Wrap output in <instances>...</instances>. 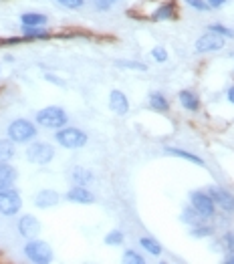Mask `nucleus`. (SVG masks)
<instances>
[{"instance_id": "obj_20", "label": "nucleus", "mask_w": 234, "mask_h": 264, "mask_svg": "<svg viewBox=\"0 0 234 264\" xmlns=\"http://www.w3.org/2000/svg\"><path fill=\"white\" fill-rule=\"evenodd\" d=\"M150 107L156 109V111H168L170 105H168V101L162 93H152L150 95Z\"/></svg>"}, {"instance_id": "obj_27", "label": "nucleus", "mask_w": 234, "mask_h": 264, "mask_svg": "<svg viewBox=\"0 0 234 264\" xmlns=\"http://www.w3.org/2000/svg\"><path fill=\"white\" fill-rule=\"evenodd\" d=\"M210 31H212V33H218V35H222V37H234V31H232V29H226V27H222V25H210Z\"/></svg>"}, {"instance_id": "obj_32", "label": "nucleus", "mask_w": 234, "mask_h": 264, "mask_svg": "<svg viewBox=\"0 0 234 264\" xmlns=\"http://www.w3.org/2000/svg\"><path fill=\"white\" fill-rule=\"evenodd\" d=\"M210 234H212V228H204V226H200V228H194V230H192V236H196V238L210 236Z\"/></svg>"}, {"instance_id": "obj_22", "label": "nucleus", "mask_w": 234, "mask_h": 264, "mask_svg": "<svg viewBox=\"0 0 234 264\" xmlns=\"http://www.w3.org/2000/svg\"><path fill=\"white\" fill-rule=\"evenodd\" d=\"M13 156H15L13 144H11V142H5V140H0V162H9Z\"/></svg>"}, {"instance_id": "obj_26", "label": "nucleus", "mask_w": 234, "mask_h": 264, "mask_svg": "<svg viewBox=\"0 0 234 264\" xmlns=\"http://www.w3.org/2000/svg\"><path fill=\"white\" fill-rule=\"evenodd\" d=\"M124 262H136V264H144V256L136 254L134 250H126V254H124Z\"/></svg>"}, {"instance_id": "obj_3", "label": "nucleus", "mask_w": 234, "mask_h": 264, "mask_svg": "<svg viewBox=\"0 0 234 264\" xmlns=\"http://www.w3.org/2000/svg\"><path fill=\"white\" fill-rule=\"evenodd\" d=\"M35 136H37V127L27 119H17L9 125V138L17 144H27L35 140Z\"/></svg>"}, {"instance_id": "obj_30", "label": "nucleus", "mask_w": 234, "mask_h": 264, "mask_svg": "<svg viewBox=\"0 0 234 264\" xmlns=\"http://www.w3.org/2000/svg\"><path fill=\"white\" fill-rule=\"evenodd\" d=\"M59 3L67 9H81L85 5V0H59Z\"/></svg>"}, {"instance_id": "obj_9", "label": "nucleus", "mask_w": 234, "mask_h": 264, "mask_svg": "<svg viewBox=\"0 0 234 264\" xmlns=\"http://www.w3.org/2000/svg\"><path fill=\"white\" fill-rule=\"evenodd\" d=\"M19 232H21L25 238H35V236H39V232H41V224H39V220H37L35 216L27 214V216H23V218L19 220Z\"/></svg>"}, {"instance_id": "obj_2", "label": "nucleus", "mask_w": 234, "mask_h": 264, "mask_svg": "<svg viewBox=\"0 0 234 264\" xmlns=\"http://www.w3.org/2000/svg\"><path fill=\"white\" fill-rule=\"evenodd\" d=\"M37 121L43 125V127H49V129H61L67 125L69 117L67 113L61 109V107H45L43 111L37 113Z\"/></svg>"}, {"instance_id": "obj_12", "label": "nucleus", "mask_w": 234, "mask_h": 264, "mask_svg": "<svg viewBox=\"0 0 234 264\" xmlns=\"http://www.w3.org/2000/svg\"><path fill=\"white\" fill-rule=\"evenodd\" d=\"M67 200L79 202V204H93V202H95V196H93L85 186H77V188H73V190L67 194Z\"/></svg>"}, {"instance_id": "obj_15", "label": "nucleus", "mask_w": 234, "mask_h": 264, "mask_svg": "<svg viewBox=\"0 0 234 264\" xmlns=\"http://www.w3.org/2000/svg\"><path fill=\"white\" fill-rule=\"evenodd\" d=\"M176 17H178V13H176V7H174L172 3L162 5V7L152 15L154 21H172V19H176Z\"/></svg>"}, {"instance_id": "obj_31", "label": "nucleus", "mask_w": 234, "mask_h": 264, "mask_svg": "<svg viewBox=\"0 0 234 264\" xmlns=\"http://www.w3.org/2000/svg\"><path fill=\"white\" fill-rule=\"evenodd\" d=\"M120 67H128V69H138V71H146V65L144 63H132V61H122L117 63Z\"/></svg>"}, {"instance_id": "obj_18", "label": "nucleus", "mask_w": 234, "mask_h": 264, "mask_svg": "<svg viewBox=\"0 0 234 264\" xmlns=\"http://www.w3.org/2000/svg\"><path fill=\"white\" fill-rule=\"evenodd\" d=\"M23 33H25V39L27 41H35V39H49V33L43 29V27H23Z\"/></svg>"}, {"instance_id": "obj_24", "label": "nucleus", "mask_w": 234, "mask_h": 264, "mask_svg": "<svg viewBox=\"0 0 234 264\" xmlns=\"http://www.w3.org/2000/svg\"><path fill=\"white\" fill-rule=\"evenodd\" d=\"M140 242H142V246H144L148 252H152V254H156V256H158V254H162V246H160L154 238H142Z\"/></svg>"}, {"instance_id": "obj_1", "label": "nucleus", "mask_w": 234, "mask_h": 264, "mask_svg": "<svg viewBox=\"0 0 234 264\" xmlns=\"http://www.w3.org/2000/svg\"><path fill=\"white\" fill-rule=\"evenodd\" d=\"M55 140L59 142V146L67 148V150H77V148H83L87 144V134H83L81 129H75V127H61L57 131Z\"/></svg>"}, {"instance_id": "obj_14", "label": "nucleus", "mask_w": 234, "mask_h": 264, "mask_svg": "<svg viewBox=\"0 0 234 264\" xmlns=\"http://www.w3.org/2000/svg\"><path fill=\"white\" fill-rule=\"evenodd\" d=\"M35 204H37L39 208H49V206H55V204H59V194H57V192H53V190H43V192H39V194H37Z\"/></svg>"}, {"instance_id": "obj_34", "label": "nucleus", "mask_w": 234, "mask_h": 264, "mask_svg": "<svg viewBox=\"0 0 234 264\" xmlns=\"http://www.w3.org/2000/svg\"><path fill=\"white\" fill-rule=\"evenodd\" d=\"M224 242H226V244H228V246L234 250V232H228V234L224 236Z\"/></svg>"}, {"instance_id": "obj_25", "label": "nucleus", "mask_w": 234, "mask_h": 264, "mask_svg": "<svg viewBox=\"0 0 234 264\" xmlns=\"http://www.w3.org/2000/svg\"><path fill=\"white\" fill-rule=\"evenodd\" d=\"M122 242H124V234H122L120 230H113V232H109V234L105 236V244H109V246L122 244Z\"/></svg>"}, {"instance_id": "obj_17", "label": "nucleus", "mask_w": 234, "mask_h": 264, "mask_svg": "<svg viewBox=\"0 0 234 264\" xmlns=\"http://www.w3.org/2000/svg\"><path fill=\"white\" fill-rule=\"evenodd\" d=\"M23 25L27 27H45L47 25V17L45 15H37V13H27L21 17Z\"/></svg>"}, {"instance_id": "obj_13", "label": "nucleus", "mask_w": 234, "mask_h": 264, "mask_svg": "<svg viewBox=\"0 0 234 264\" xmlns=\"http://www.w3.org/2000/svg\"><path fill=\"white\" fill-rule=\"evenodd\" d=\"M17 180V170L7 162H0V190H7Z\"/></svg>"}, {"instance_id": "obj_37", "label": "nucleus", "mask_w": 234, "mask_h": 264, "mask_svg": "<svg viewBox=\"0 0 234 264\" xmlns=\"http://www.w3.org/2000/svg\"><path fill=\"white\" fill-rule=\"evenodd\" d=\"M228 99H230V103H234V87L228 89Z\"/></svg>"}, {"instance_id": "obj_10", "label": "nucleus", "mask_w": 234, "mask_h": 264, "mask_svg": "<svg viewBox=\"0 0 234 264\" xmlns=\"http://www.w3.org/2000/svg\"><path fill=\"white\" fill-rule=\"evenodd\" d=\"M109 107L117 113V115H126L130 111V103H128V97L122 93V91H117L113 89L111 95H109Z\"/></svg>"}, {"instance_id": "obj_21", "label": "nucleus", "mask_w": 234, "mask_h": 264, "mask_svg": "<svg viewBox=\"0 0 234 264\" xmlns=\"http://www.w3.org/2000/svg\"><path fill=\"white\" fill-rule=\"evenodd\" d=\"M73 180H75L77 186H87L93 180V176H91V172H87L83 168H75L73 170Z\"/></svg>"}, {"instance_id": "obj_16", "label": "nucleus", "mask_w": 234, "mask_h": 264, "mask_svg": "<svg viewBox=\"0 0 234 264\" xmlns=\"http://www.w3.org/2000/svg\"><path fill=\"white\" fill-rule=\"evenodd\" d=\"M180 101L190 111H198L200 109V101H198V97L192 91H180Z\"/></svg>"}, {"instance_id": "obj_33", "label": "nucleus", "mask_w": 234, "mask_h": 264, "mask_svg": "<svg viewBox=\"0 0 234 264\" xmlns=\"http://www.w3.org/2000/svg\"><path fill=\"white\" fill-rule=\"evenodd\" d=\"M95 7H97L99 11H107V9L111 7V0H95Z\"/></svg>"}, {"instance_id": "obj_35", "label": "nucleus", "mask_w": 234, "mask_h": 264, "mask_svg": "<svg viewBox=\"0 0 234 264\" xmlns=\"http://www.w3.org/2000/svg\"><path fill=\"white\" fill-rule=\"evenodd\" d=\"M226 3V0H208V7L210 9H218V7H222Z\"/></svg>"}, {"instance_id": "obj_11", "label": "nucleus", "mask_w": 234, "mask_h": 264, "mask_svg": "<svg viewBox=\"0 0 234 264\" xmlns=\"http://www.w3.org/2000/svg\"><path fill=\"white\" fill-rule=\"evenodd\" d=\"M210 198L214 200V204H218L220 208H224V210H234V196L232 194H228V192H224V190H220V188H210Z\"/></svg>"}, {"instance_id": "obj_38", "label": "nucleus", "mask_w": 234, "mask_h": 264, "mask_svg": "<svg viewBox=\"0 0 234 264\" xmlns=\"http://www.w3.org/2000/svg\"><path fill=\"white\" fill-rule=\"evenodd\" d=\"M224 262H228V264H234V254H228V256L224 258Z\"/></svg>"}, {"instance_id": "obj_36", "label": "nucleus", "mask_w": 234, "mask_h": 264, "mask_svg": "<svg viewBox=\"0 0 234 264\" xmlns=\"http://www.w3.org/2000/svg\"><path fill=\"white\" fill-rule=\"evenodd\" d=\"M45 79H47V81H53V83H57V85H63V81L57 79V77H53V75H45Z\"/></svg>"}, {"instance_id": "obj_23", "label": "nucleus", "mask_w": 234, "mask_h": 264, "mask_svg": "<svg viewBox=\"0 0 234 264\" xmlns=\"http://www.w3.org/2000/svg\"><path fill=\"white\" fill-rule=\"evenodd\" d=\"M202 214H198L194 208H188V210H184V214H182V220L184 222H188V224H200L202 222Z\"/></svg>"}, {"instance_id": "obj_6", "label": "nucleus", "mask_w": 234, "mask_h": 264, "mask_svg": "<svg viewBox=\"0 0 234 264\" xmlns=\"http://www.w3.org/2000/svg\"><path fill=\"white\" fill-rule=\"evenodd\" d=\"M27 158H29V162H33V164L43 166V164H49V162L55 158V150H53V146H49V144H33V146L27 150Z\"/></svg>"}, {"instance_id": "obj_29", "label": "nucleus", "mask_w": 234, "mask_h": 264, "mask_svg": "<svg viewBox=\"0 0 234 264\" xmlns=\"http://www.w3.org/2000/svg\"><path fill=\"white\" fill-rule=\"evenodd\" d=\"M152 57H154L158 63H166V61H168V53H166V49H162V47H156V49L152 51Z\"/></svg>"}, {"instance_id": "obj_4", "label": "nucleus", "mask_w": 234, "mask_h": 264, "mask_svg": "<svg viewBox=\"0 0 234 264\" xmlns=\"http://www.w3.org/2000/svg\"><path fill=\"white\" fill-rule=\"evenodd\" d=\"M25 254L29 256V260L33 262H39V264H45V262H51L53 260V250L47 242L43 240H31L27 246H25Z\"/></svg>"}, {"instance_id": "obj_28", "label": "nucleus", "mask_w": 234, "mask_h": 264, "mask_svg": "<svg viewBox=\"0 0 234 264\" xmlns=\"http://www.w3.org/2000/svg\"><path fill=\"white\" fill-rule=\"evenodd\" d=\"M186 3H188L190 7H194L196 11H200V13H208V11H210L208 3H204V0H186Z\"/></svg>"}, {"instance_id": "obj_7", "label": "nucleus", "mask_w": 234, "mask_h": 264, "mask_svg": "<svg viewBox=\"0 0 234 264\" xmlns=\"http://www.w3.org/2000/svg\"><path fill=\"white\" fill-rule=\"evenodd\" d=\"M224 47V37L218 35V33H206L198 39L196 43V51L198 53H212V51H220Z\"/></svg>"}, {"instance_id": "obj_5", "label": "nucleus", "mask_w": 234, "mask_h": 264, "mask_svg": "<svg viewBox=\"0 0 234 264\" xmlns=\"http://www.w3.org/2000/svg\"><path fill=\"white\" fill-rule=\"evenodd\" d=\"M23 206V200L21 196L15 192V190H0V212H3L5 216H13L21 210Z\"/></svg>"}, {"instance_id": "obj_8", "label": "nucleus", "mask_w": 234, "mask_h": 264, "mask_svg": "<svg viewBox=\"0 0 234 264\" xmlns=\"http://www.w3.org/2000/svg\"><path fill=\"white\" fill-rule=\"evenodd\" d=\"M190 200H192V208H194L198 214H202L204 218H210V216L214 214V200H212L208 194L192 192Z\"/></svg>"}, {"instance_id": "obj_19", "label": "nucleus", "mask_w": 234, "mask_h": 264, "mask_svg": "<svg viewBox=\"0 0 234 264\" xmlns=\"http://www.w3.org/2000/svg\"><path fill=\"white\" fill-rule=\"evenodd\" d=\"M166 154H172V156H178V158H182V160H188V162H192V164H196V166H204V162L198 158V156H192L190 152H184V150H176V148H168L166 150Z\"/></svg>"}]
</instances>
